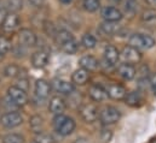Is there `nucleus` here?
<instances>
[{"label": "nucleus", "instance_id": "nucleus-1", "mask_svg": "<svg viewBox=\"0 0 156 143\" xmlns=\"http://www.w3.org/2000/svg\"><path fill=\"white\" fill-rule=\"evenodd\" d=\"M75 121L70 117H66L63 114H57L53 119V128L57 134L61 136H69L75 130Z\"/></svg>", "mask_w": 156, "mask_h": 143}, {"label": "nucleus", "instance_id": "nucleus-2", "mask_svg": "<svg viewBox=\"0 0 156 143\" xmlns=\"http://www.w3.org/2000/svg\"><path fill=\"white\" fill-rule=\"evenodd\" d=\"M129 46L136 47L138 49H149L153 48L156 45V41L154 37L149 35H144V34H134L129 37L128 41Z\"/></svg>", "mask_w": 156, "mask_h": 143}, {"label": "nucleus", "instance_id": "nucleus-3", "mask_svg": "<svg viewBox=\"0 0 156 143\" xmlns=\"http://www.w3.org/2000/svg\"><path fill=\"white\" fill-rule=\"evenodd\" d=\"M121 117V113L117 108L113 107V106H108L104 107L101 112H99V119L103 124L105 125H110V124H115L119 121Z\"/></svg>", "mask_w": 156, "mask_h": 143}, {"label": "nucleus", "instance_id": "nucleus-4", "mask_svg": "<svg viewBox=\"0 0 156 143\" xmlns=\"http://www.w3.org/2000/svg\"><path fill=\"white\" fill-rule=\"evenodd\" d=\"M120 58L122 59L123 63H127V64H137V63H139L142 60V53L139 52L138 48L132 47V46H127L120 53Z\"/></svg>", "mask_w": 156, "mask_h": 143}, {"label": "nucleus", "instance_id": "nucleus-5", "mask_svg": "<svg viewBox=\"0 0 156 143\" xmlns=\"http://www.w3.org/2000/svg\"><path fill=\"white\" fill-rule=\"evenodd\" d=\"M7 95L9 98L11 99V101L17 105V106H24L27 102H28V96H27V93L26 90L21 89L20 87L17 85H13V87H10L7 89Z\"/></svg>", "mask_w": 156, "mask_h": 143}, {"label": "nucleus", "instance_id": "nucleus-6", "mask_svg": "<svg viewBox=\"0 0 156 143\" xmlns=\"http://www.w3.org/2000/svg\"><path fill=\"white\" fill-rule=\"evenodd\" d=\"M0 121L5 128L12 129V128H16L23 123V117L17 112H9L1 117Z\"/></svg>", "mask_w": 156, "mask_h": 143}, {"label": "nucleus", "instance_id": "nucleus-7", "mask_svg": "<svg viewBox=\"0 0 156 143\" xmlns=\"http://www.w3.org/2000/svg\"><path fill=\"white\" fill-rule=\"evenodd\" d=\"M80 115L81 118L86 121V123H93L97 120V118L99 117L98 113V108L96 107L94 105H83L82 107L80 108Z\"/></svg>", "mask_w": 156, "mask_h": 143}, {"label": "nucleus", "instance_id": "nucleus-8", "mask_svg": "<svg viewBox=\"0 0 156 143\" xmlns=\"http://www.w3.org/2000/svg\"><path fill=\"white\" fill-rule=\"evenodd\" d=\"M102 17L108 22H119L122 18V12L114 6H105L101 11Z\"/></svg>", "mask_w": 156, "mask_h": 143}, {"label": "nucleus", "instance_id": "nucleus-9", "mask_svg": "<svg viewBox=\"0 0 156 143\" xmlns=\"http://www.w3.org/2000/svg\"><path fill=\"white\" fill-rule=\"evenodd\" d=\"M18 40L21 45L26 47H33L37 43V36L30 29H21L18 34Z\"/></svg>", "mask_w": 156, "mask_h": 143}, {"label": "nucleus", "instance_id": "nucleus-10", "mask_svg": "<svg viewBox=\"0 0 156 143\" xmlns=\"http://www.w3.org/2000/svg\"><path fill=\"white\" fill-rule=\"evenodd\" d=\"M48 62H50V55L45 51H38L32 55V63L34 68H38V69L45 68L48 64Z\"/></svg>", "mask_w": 156, "mask_h": 143}, {"label": "nucleus", "instance_id": "nucleus-11", "mask_svg": "<svg viewBox=\"0 0 156 143\" xmlns=\"http://www.w3.org/2000/svg\"><path fill=\"white\" fill-rule=\"evenodd\" d=\"M107 93H108V96L113 100H122L127 94L126 88L120 84H110L107 89Z\"/></svg>", "mask_w": 156, "mask_h": 143}, {"label": "nucleus", "instance_id": "nucleus-12", "mask_svg": "<svg viewBox=\"0 0 156 143\" xmlns=\"http://www.w3.org/2000/svg\"><path fill=\"white\" fill-rule=\"evenodd\" d=\"M18 24H20V18H18V16H17L16 13H9V15L6 16V18H5V21H4L2 25H1V28H2V30H4L5 33H11V32H13V30L18 27Z\"/></svg>", "mask_w": 156, "mask_h": 143}, {"label": "nucleus", "instance_id": "nucleus-13", "mask_svg": "<svg viewBox=\"0 0 156 143\" xmlns=\"http://www.w3.org/2000/svg\"><path fill=\"white\" fill-rule=\"evenodd\" d=\"M51 91V85L48 84L47 81L45 79H38L35 83V95L40 99H46L48 98Z\"/></svg>", "mask_w": 156, "mask_h": 143}, {"label": "nucleus", "instance_id": "nucleus-14", "mask_svg": "<svg viewBox=\"0 0 156 143\" xmlns=\"http://www.w3.org/2000/svg\"><path fill=\"white\" fill-rule=\"evenodd\" d=\"M66 102H64V100L62 99V98H59V96H53L51 100H50V105H48V109H50V112L51 113H53V114H62L63 112H64V109H66Z\"/></svg>", "mask_w": 156, "mask_h": 143}, {"label": "nucleus", "instance_id": "nucleus-15", "mask_svg": "<svg viewBox=\"0 0 156 143\" xmlns=\"http://www.w3.org/2000/svg\"><path fill=\"white\" fill-rule=\"evenodd\" d=\"M117 73L120 77H122L123 79L126 81H131L136 76V69L132 64H127V63H123L121 64L119 68H117Z\"/></svg>", "mask_w": 156, "mask_h": 143}, {"label": "nucleus", "instance_id": "nucleus-16", "mask_svg": "<svg viewBox=\"0 0 156 143\" xmlns=\"http://www.w3.org/2000/svg\"><path fill=\"white\" fill-rule=\"evenodd\" d=\"M53 88L57 93H62V94H70L72 91H74L73 83H69L68 81H64V79H55Z\"/></svg>", "mask_w": 156, "mask_h": 143}, {"label": "nucleus", "instance_id": "nucleus-17", "mask_svg": "<svg viewBox=\"0 0 156 143\" xmlns=\"http://www.w3.org/2000/svg\"><path fill=\"white\" fill-rule=\"evenodd\" d=\"M104 58H105V62L109 65H115L117 60L120 59V53H119L116 47H114L112 45L107 46L105 49H104Z\"/></svg>", "mask_w": 156, "mask_h": 143}, {"label": "nucleus", "instance_id": "nucleus-18", "mask_svg": "<svg viewBox=\"0 0 156 143\" xmlns=\"http://www.w3.org/2000/svg\"><path fill=\"white\" fill-rule=\"evenodd\" d=\"M79 64H80L81 68H83L87 71H96L98 69V65H99L98 60L94 57H92V55H85V57H82L80 59Z\"/></svg>", "mask_w": 156, "mask_h": 143}, {"label": "nucleus", "instance_id": "nucleus-19", "mask_svg": "<svg viewBox=\"0 0 156 143\" xmlns=\"http://www.w3.org/2000/svg\"><path fill=\"white\" fill-rule=\"evenodd\" d=\"M88 94H90V98L93 100V101H104L107 98H108V93L105 89H103L102 87L99 85H92L88 90Z\"/></svg>", "mask_w": 156, "mask_h": 143}, {"label": "nucleus", "instance_id": "nucleus-20", "mask_svg": "<svg viewBox=\"0 0 156 143\" xmlns=\"http://www.w3.org/2000/svg\"><path fill=\"white\" fill-rule=\"evenodd\" d=\"M90 71L85 70L83 68H80L76 71H74L73 76H72V81L75 83V84H79V85H83L87 83L88 78H90Z\"/></svg>", "mask_w": 156, "mask_h": 143}, {"label": "nucleus", "instance_id": "nucleus-21", "mask_svg": "<svg viewBox=\"0 0 156 143\" xmlns=\"http://www.w3.org/2000/svg\"><path fill=\"white\" fill-rule=\"evenodd\" d=\"M125 101L131 107H138V106H140L143 104V98H142L140 93H138V91H131V93H127L126 94Z\"/></svg>", "mask_w": 156, "mask_h": 143}, {"label": "nucleus", "instance_id": "nucleus-22", "mask_svg": "<svg viewBox=\"0 0 156 143\" xmlns=\"http://www.w3.org/2000/svg\"><path fill=\"white\" fill-rule=\"evenodd\" d=\"M61 49L63 52L68 53V54H74L78 51V43L75 42L74 38L73 40H69V41H67V42H64V43L61 45Z\"/></svg>", "mask_w": 156, "mask_h": 143}, {"label": "nucleus", "instance_id": "nucleus-23", "mask_svg": "<svg viewBox=\"0 0 156 143\" xmlns=\"http://www.w3.org/2000/svg\"><path fill=\"white\" fill-rule=\"evenodd\" d=\"M101 29L105 33V34H109V35H113L115 34L117 30H119V25L116 24V22H103L101 24Z\"/></svg>", "mask_w": 156, "mask_h": 143}, {"label": "nucleus", "instance_id": "nucleus-24", "mask_svg": "<svg viewBox=\"0 0 156 143\" xmlns=\"http://www.w3.org/2000/svg\"><path fill=\"white\" fill-rule=\"evenodd\" d=\"M73 38H74V36L72 35L68 30H59V32H57V34L55 36V40H56V42H57L59 46H61L62 43L69 41V40H73Z\"/></svg>", "mask_w": 156, "mask_h": 143}, {"label": "nucleus", "instance_id": "nucleus-25", "mask_svg": "<svg viewBox=\"0 0 156 143\" xmlns=\"http://www.w3.org/2000/svg\"><path fill=\"white\" fill-rule=\"evenodd\" d=\"M81 43L83 45L85 48L91 49V48H94L96 47L97 40H96L94 36L91 35V34H85V35L82 36V38H81Z\"/></svg>", "mask_w": 156, "mask_h": 143}, {"label": "nucleus", "instance_id": "nucleus-26", "mask_svg": "<svg viewBox=\"0 0 156 143\" xmlns=\"http://www.w3.org/2000/svg\"><path fill=\"white\" fill-rule=\"evenodd\" d=\"M99 6V0H83V8L88 12H96Z\"/></svg>", "mask_w": 156, "mask_h": 143}, {"label": "nucleus", "instance_id": "nucleus-27", "mask_svg": "<svg viewBox=\"0 0 156 143\" xmlns=\"http://www.w3.org/2000/svg\"><path fill=\"white\" fill-rule=\"evenodd\" d=\"M142 21L144 23H148V24H151V23L156 22V11H154V10L144 11L142 15Z\"/></svg>", "mask_w": 156, "mask_h": 143}, {"label": "nucleus", "instance_id": "nucleus-28", "mask_svg": "<svg viewBox=\"0 0 156 143\" xmlns=\"http://www.w3.org/2000/svg\"><path fill=\"white\" fill-rule=\"evenodd\" d=\"M2 143H24V138L18 134H9L2 138Z\"/></svg>", "mask_w": 156, "mask_h": 143}, {"label": "nucleus", "instance_id": "nucleus-29", "mask_svg": "<svg viewBox=\"0 0 156 143\" xmlns=\"http://www.w3.org/2000/svg\"><path fill=\"white\" fill-rule=\"evenodd\" d=\"M4 73H5L6 77L13 78V77L18 76V73H20V68H18L17 65H15V64H10V65H7V66L5 68Z\"/></svg>", "mask_w": 156, "mask_h": 143}, {"label": "nucleus", "instance_id": "nucleus-30", "mask_svg": "<svg viewBox=\"0 0 156 143\" xmlns=\"http://www.w3.org/2000/svg\"><path fill=\"white\" fill-rule=\"evenodd\" d=\"M10 48H11L10 41H9L5 36L0 35V54H1V55L6 54V53L10 51Z\"/></svg>", "mask_w": 156, "mask_h": 143}, {"label": "nucleus", "instance_id": "nucleus-31", "mask_svg": "<svg viewBox=\"0 0 156 143\" xmlns=\"http://www.w3.org/2000/svg\"><path fill=\"white\" fill-rule=\"evenodd\" d=\"M6 5L11 11L17 12L22 8V0H6Z\"/></svg>", "mask_w": 156, "mask_h": 143}, {"label": "nucleus", "instance_id": "nucleus-32", "mask_svg": "<svg viewBox=\"0 0 156 143\" xmlns=\"http://www.w3.org/2000/svg\"><path fill=\"white\" fill-rule=\"evenodd\" d=\"M44 29H45V33L48 36L55 37L56 34H57V30H56L53 23H51V22H48V21H46V22L44 23Z\"/></svg>", "mask_w": 156, "mask_h": 143}, {"label": "nucleus", "instance_id": "nucleus-33", "mask_svg": "<svg viewBox=\"0 0 156 143\" xmlns=\"http://www.w3.org/2000/svg\"><path fill=\"white\" fill-rule=\"evenodd\" d=\"M42 124H44V119L39 115H34V117L30 118V126L34 130H39Z\"/></svg>", "mask_w": 156, "mask_h": 143}, {"label": "nucleus", "instance_id": "nucleus-34", "mask_svg": "<svg viewBox=\"0 0 156 143\" xmlns=\"http://www.w3.org/2000/svg\"><path fill=\"white\" fill-rule=\"evenodd\" d=\"M38 143H53V140L50 135H45V134H40L37 138Z\"/></svg>", "mask_w": 156, "mask_h": 143}, {"label": "nucleus", "instance_id": "nucleus-35", "mask_svg": "<svg viewBox=\"0 0 156 143\" xmlns=\"http://www.w3.org/2000/svg\"><path fill=\"white\" fill-rule=\"evenodd\" d=\"M7 15L9 13H7L6 8H0V25H2V23H4V21H5Z\"/></svg>", "mask_w": 156, "mask_h": 143}, {"label": "nucleus", "instance_id": "nucleus-36", "mask_svg": "<svg viewBox=\"0 0 156 143\" xmlns=\"http://www.w3.org/2000/svg\"><path fill=\"white\" fill-rule=\"evenodd\" d=\"M18 83H20V84H18L17 87H20L21 89H23V90H27V89H28V81H27V79H21Z\"/></svg>", "mask_w": 156, "mask_h": 143}, {"label": "nucleus", "instance_id": "nucleus-37", "mask_svg": "<svg viewBox=\"0 0 156 143\" xmlns=\"http://www.w3.org/2000/svg\"><path fill=\"white\" fill-rule=\"evenodd\" d=\"M29 2L35 7H41L45 4V0H29Z\"/></svg>", "mask_w": 156, "mask_h": 143}, {"label": "nucleus", "instance_id": "nucleus-38", "mask_svg": "<svg viewBox=\"0 0 156 143\" xmlns=\"http://www.w3.org/2000/svg\"><path fill=\"white\" fill-rule=\"evenodd\" d=\"M150 83H151V85L153 84H156V73L151 77V79H150Z\"/></svg>", "mask_w": 156, "mask_h": 143}, {"label": "nucleus", "instance_id": "nucleus-39", "mask_svg": "<svg viewBox=\"0 0 156 143\" xmlns=\"http://www.w3.org/2000/svg\"><path fill=\"white\" fill-rule=\"evenodd\" d=\"M147 2L151 6H156V0H147Z\"/></svg>", "mask_w": 156, "mask_h": 143}, {"label": "nucleus", "instance_id": "nucleus-40", "mask_svg": "<svg viewBox=\"0 0 156 143\" xmlns=\"http://www.w3.org/2000/svg\"><path fill=\"white\" fill-rule=\"evenodd\" d=\"M62 4H70L72 2V0H59Z\"/></svg>", "mask_w": 156, "mask_h": 143}, {"label": "nucleus", "instance_id": "nucleus-41", "mask_svg": "<svg viewBox=\"0 0 156 143\" xmlns=\"http://www.w3.org/2000/svg\"><path fill=\"white\" fill-rule=\"evenodd\" d=\"M151 88H153V91H154V94L156 95V84H153V85H151Z\"/></svg>", "mask_w": 156, "mask_h": 143}, {"label": "nucleus", "instance_id": "nucleus-42", "mask_svg": "<svg viewBox=\"0 0 156 143\" xmlns=\"http://www.w3.org/2000/svg\"><path fill=\"white\" fill-rule=\"evenodd\" d=\"M151 143H156V138H154V140L151 141Z\"/></svg>", "mask_w": 156, "mask_h": 143}, {"label": "nucleus", "instance_id": "nucleus-43", "mask_svg": "<svg viewBox=\"0 0 156 143\" xmlns=\"http://www.w3.org/2000/svg\"><path fill=\"white\" fill-rule=\"evenodd\" d=\"M113 1H115V2H119V1H121V0H113Z\"/></svg>", "mask_w": 156, "mask_h": 143}, {"label": "nucleus", "instance_id": "nucleus-44", "mask_svg": "<svg viewBox=\"0 0 156 143\" xmlns=\"http://www.w3.org/2000/svg\"><path fill=\"white\" fill-rule=\"evenodd\" d=\"M33 143H38V142H33Z\"/></svg>", "mask_w": 156, "mask_h": 143}]
</instances>
